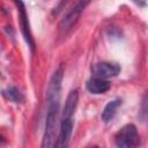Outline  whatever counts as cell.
Wrapping results in <instances>:
<instances>
[{"instance_id": "obj_1", "label": "cell", "mask_w": 148, "mask_h": 148, "mask_svg": "<svg viewBox=\"0 0 148 148\" xmlns=\"http://www.w3.org/2000/svg\"><path fill=\"white\" fill-rule=\"evenodd\" d=\"M62 76H64V67L62 65H60L52 74L47 87V92H46L47 112H46L45 131H44L42 147H54L56 143V127L59 116Z\"/></svg>"}, {"instance_id": "obj_4", "label": "cell", "mask_w": 148, "mask_h": 148, "mask_svg": "<svg viewBox=\"0 0 148 148\" xmlns=\"http://www.w3.org/2000/svg\"><path fill=\"white\" fill-rule=\"evenodd\" d=\"M91 72L94 76L101 77V79H109L117 76L120 72V66L116 62H109V61H102L97 62L91 67Z\"/></svg>"}, {"instance_id": "obj_10", "label": "cell", "mask_w": 148, "mask_h": 148, "mask_svg": "<svg viewBox=\"0 0 148 148\" xmlns=\"http://www.w3.org/2000/svg\"><path fill=\"white\" fill-rule=\"evenodd\" d=\"M2 95L5 96V98H7L8 101H12L14 103H20L24 98L23 94L18 90V88H16L14 86H10V87H7L6 89H3Z\"/></svg>"}, {"instance_id": "obj_11", "label": "cell", "mask_w": 148, "mask_h": 148, "mask_svg": "<svg viewBox=\"0 0 148 148\" xmlns=\"http://www.w3.org/2000/svg\"><path fill=\"white\" fill-rule=\"evenodd\" d=\"M1 141H3V138H2L1 135H0V142H1Z\"/></svg>"}, {"instance_id": "obj_5", "label": "cell", "mask_w": 148, "mask_h": 148, "mask_svg": "<svg viewBox=\"0 0 148 148\" xmlns=\"http://www.w3.org/2000/svg\"><path fill=\"white\" fill-rule=\"evenodd\" d=\"M14 2L17 6V12H18V20H20V24H21V29L22 32L25 37V40L28 42V44L30 45L31 50H34V40H32V36L30 32V27H29V21H28V15L25 12V7L24 3L22 2V0H14Z\"/></svg>"}, {"instance_id": "obj_9", "label": "cell", "mask_w": 148, "mask_h": 148, "mask_svg": "<svg viewBox=\"0 0 148 148\" xmlns=\"http://www.w3.org/2000/svg\"><path fill=\"white\" fill-rule=\"evenodd\" d=\"M120 105H121V99H119V98H116V99L110 101L105 105V108L103 109V111H102V116H101L102 117V120L104 123L110 121L114 117V114H116V112H117V110H118V108Z\"/></svg>"}, {"instance_id": "obj_7", "label": "cell", "mask_w": 148, "mask_h": 148, "mask_svg": "<svg viewBox=\"0 0 148 148\" xmlns=\"http://www.w3.org/2000/svg\"><path fill=\"white\" fill-rule=\"evenodd\" d=\"M87 89L91 94H104L110 89V82L106 81L105 79L94 76L90 80H88Z\"/></svg>"}, {"instance_id": "obj_2", "label": "cell", "mask_w": 148, "mask_h": 148, "mask_svg": "<svg viewBox=\"0 0 148 148\" xmlns=\"http://www.w3.org/2000/svg\"><path fill=\"white\" fill-rule=\"evenodd\" d=\"M90 2V0H76V2L67 10V13L62 16L60 23H59V31L61 34L68 32L75 23L79 21L82 12L87 7V5Z\"/></svg>"}, {"instance_id": "obj_6", "label": "cell", "mask_w": 148, "mask_h": 148, "mask_svg": "<svg viewBox=\"0 0 148 148\" xmlns=\"http://www.w3.org/2000/svg\"><path fill=\"white\" fill-rule=\"evenodd\" d=\"M73 130V120L72 118H62L60 123V130H59V135L57 139V142L54 143L56 147L58 148H65L68 146L69 138L72 134Z\"/></svg>"}, {"instance_id": "obj_8", "label": "cell", "mask_w": 148, "mask_h": 148, "mask_svg": "<svg viewBox=\"0 0 148 148\" xmlns=\"http://www.w3.org/2000/svg\"><path fill=\"white\" fill-rule=\"evenodd\" d=\"M77 101H79V94L77 90H72L65 102V106H64V112H62V118H72L74 114V111L76 109L77 105Z\"/></svg>"}, {"instance_id": "obj_3", "label": "cell", "mask_w": 148, "mask_h": 148, "mask_svg": "<svg viewBox=\"0 0 148 148\" xmlns=\"http://www.w3.org/2000/svg\"><path fill=\"white\" fill-rule=\"evenodd\" d=\"M140 136L136 127L133 124H127L114 136V142L117 147L120 148H131L139 145Z\"/></svg>"}]
</instances>
